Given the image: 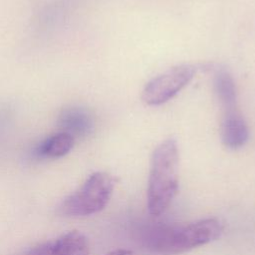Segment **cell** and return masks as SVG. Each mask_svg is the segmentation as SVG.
<instances>
[{"label":"cell","mask_w":255,"mask_h":255,"mask_svg":"<svg viewBox=\"0 0 255 255\" xmlns=\"http://www.w3.org/2000/svg\"><path fill=\"white\" fill-rule=\"evenodd\" d=\"M223 225L215 218H205L185 225L156 224L140 231L142 246L159 255H178L217 240Z\"/></svg>","instance_id":"obj_1"},{"label":"cell","mask_w":255,"mask_h":255,"mask_svg":"<svg viewBox=\"0 0 255 255\" xmlns=\"http://www.w3.org/2000/svg\"><path fill=\"white\" fill-rule=\"evenodd\" d=\"M179 153L173 138L161 141L150 158L146 205L151 215H160L171 204L179 187Z\"/></svg>","instance_id":"obj_2"},{"label":"cell","mask_w":255,"mask_h":255,"mask_svg":"<svg viewBox=\"0 0 255 255\" xmlns=\"http://www.w3.org/2000/svg\"><path fill=\"white\" fill-rule=\"evenodd\" d=\"M115 183V178L110 173L104 171L92 173L74 193L62 201L58 212L73 217L100 212L109 203Z\"/></svg>","instance_id":"obj_3"},{"label":"cell","mask_w":255,"mask_h":255,"mask_svg":"<svg viewBox=\"0 0 255 255\" xmlns=\"http://www.w3.org/2000/svg\"><path fill=\"white\" fill-rule=\"evenodd\" d=\"M195 70L191 65H178L150 80L141 95L147 106H159L166 103L180 92L194 77Z\"/></svg>","instance_id":"obj_4"},{"label":"cell","mask_w":255,"mask_h":255,"mask_svg":"<svg viewBox=\"0 0 255 255\" xmlns=\"http://www.w3.org/2000/svg\"><path fill=\"white\" fill-rule=\"evenodd\" d=\"M88 238L80 231H69L58 238L34 246L20 255H89Z\"/></svg>","instance_id":"obj_5"},{"label":"cell","mask_w":255,"mask_h":255,"mask_svg":"<svg viewBox=\"0 0 255 255\" xmlns=\"http://www.w3.org/2000/svg\"><path fill=\"white\" fill-rule=\"evenodd\" d=\"M220 133L223 144L230 149L242 147L249 138L247 124L236 110L223 114Z\"/></svg>","instance_id":"obj_6"},{"label":"cell","mask_w":255,"mask_h":255,"mask_svg":"<svg viewBox=\"0 0 255 255\" xmlns=\"http://www.w3.org/2000/svg\"><path fill=\"white\" fill-rule=\"evenodd\" d=\"M60 126L64 131L75 136H83L90 133L94 127V122L89 113L79 108H70L60 116Z\"/></svg>","instance_id":"obj_7"},{"label":"cell","mask_w":255,"mask_h":255,"mask_svg":"<svg viewBox=\"0 0 255 255\" xmlns=\"http://www.w3.org/2000/svg\"><path fill=\"white\" fill-rule=\"evenodd\" d=\"M213 83L215 95L224 113L236 110V86L230 73L224 69L218 70L214 75Z\"/></svg>","instance_id":"obj_8"},{"label":"cell","mask_w":255,"mask_h":255,"mask_svg":"<svg viewBox=\"0 0 255 255\" xmlns=\"http://www.w3.org/2000/svg\"><path fill=\"white\" fill-rule=\"evenodd\" d=\"M74 145V136L66 131L58 132L47 138L38 149L41 156L58 158L70 152Z\"/></svg>","instance_id":"obj_9"},{"label":"cell","mask_w":255,"mask_h":255,"mask_svg":"<svg viewBox=\"0 0 255 255\" xmlns=\"http://www.w3.org/2000/svg\"><path fill=\"white\" fill-rule=\"evenodd\" d=\"M106 255H137L135 252L128 249H117Z\"/></svg>","instance_id":"obj_10"}]
</instances>
